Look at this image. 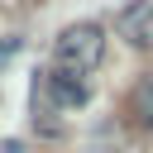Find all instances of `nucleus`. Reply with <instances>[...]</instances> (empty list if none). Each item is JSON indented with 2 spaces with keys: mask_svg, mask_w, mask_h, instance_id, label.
<instances>
[{
  "mask_svg": "<svg viewBox=\"0 0 153 153\" xmlns=\"http://www.w3.org/2000/svg\"><path fill=\"white\" fill-rule=\"evenodd\" d=\"M105 57V29L96 19H76L53 38V67H72V72H96Z\"/></svg>",
  "mask_w": 153,
  "mask_h": 153,
  "instance_id": "nucleus-1",
  "label": "nucleus"
},
{
  "mask_svg": "<svg viewBox=\"0 0 153 153\" xmlns=\"http://www.w3.org/2000/svg\"><path fill=\"white\" fill-rule=\"evenodd\" d=\"M43 91L57 100V110H81L91 100V76L72 72V67H53V72H43Z\"/></svg>",
  "mask_w": 153,
  "mask_h": 153,
  "instance_id": "nucleus-2",
  "label": "nucleus"
},
{
  "mask_svg": "<svg viewBox=\"0 0 153 153\" xmlns=\"http://www.w3.org/2000/svg\"><path fill=\"white\" fill-rule=\"evenodd\" d=\"M115 29H120V38H124L129 48H153V5H148V0L124 5L120 19H115Z\"/></svg>",
  "mask_w": 153,
  "mask_h": 153,
  "instance_id": "nucleus-3",
  "label": "nucleus"
},
{
  "mask_svg": "<svg viewBox=\"0 0 153 153\" xmlns=\"http://www.w3.org/2000/svg\"><path fill=\"white\" fill-rule=\"evenodd\" d=\"M134 115H139V124L143 129H153V72L139 81V91H134Z\"/></svg>",
  "mask_w": 153,
  "mask_h": 153,
  "instance_id": "nucleus-4",
  "label": "nucleus"
}]
</instances>
